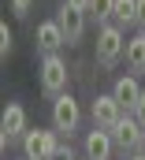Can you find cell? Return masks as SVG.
I'll return each mask as SVG.
<instances>
[{
	"label": "cell",
	"instance_id": "e0dca14e",
	"mask_svg": "<svg viewBox=\"0 0 145 160\" xmlns=\"http://www.w3.org/2000/svg\"><path fill=\"white\" fill-rule=\"evenodd\" d=\"M48 160H74V153H71V145H60V149H56Z\"/></svg>",
	"mask_w": 145,
	"mask_h": 160
},
{
	"label": "cell",
	"instance_id": "30bf717a",
	"mask_svg": "<svg viewBox=\"0 0 145 160\" xmlns=\"http://www.w3.org/2000/svg\"><path fill=\"white\" fill-rule=\"evenodd\" d=\"M63 45H67V38H63V30H60V22H56V19L37 26V48H41L45 56H56Z\"/></svg>",
	"mask_w": 145,
	"mask_h": 160
},
{
	"label": "cell",
	"instance_id": "3957f363",
	"mask_svg": "<svg viewBox=\"0 0 145 160\" xmlns=\"http://www.w3.org/2000/svg\"><path fill=\"white\" fill-rule=\"evenodd\" d=\"M78 119H82V112H78V101H74L71 93H63V97L52 101V130H56V134L78 130Z\"/></svg>",
	"mask_w": 145,
	"mask_h": 160
},
{
	"label": "cell",
	"instance_id": "ffe728a7",
	"mask_svg": "<svg viewBox=\"0 0 145 160\" xmlns=\"http://www.w3.org/2000/svg\"><path fill=\"white\" fill-rule=\"evenodd\" d=\"M138 26L145 30V0H138Z\"/></svg>",
	"mask_w": 145,
	"mask_h": 160
},
{
	"label": "cell",
	"instance_id": "7a4b0ae2",
	"mask_svg": "<svg viewBox=\"0 0 145 160\" xmlns=\"http://www.w3.org/2000/svg\"><path fill=\"white\" fill-rule=\"evenodd\" d=\"M26 134H30V127H26V108H22V104H8V108H4V119H0V145L8 149V145L22 142Z\"/></svg>",
	"mask_w": 145,
	"mask_h": 160
},
{
	"label": "cell",
	"instance_id": "9a60e30c",
	"mask_svg": "<svg viewBox=\"0 0 145 160\" xmlns=\"http://www.w3.org/2000/svg\"><path fill=\"white\" fill-rule=\"evenodd\" d=\"M11 45H15V34L8 30V22H0V60L11 56Z\"/></svg>",
	"mask_w": 145,
	"mask_h": 160
},
{
	"label": "cell",
	"instance_id": "44dd1931",
	"mask_svg": "<svg viewBox=\"0 0 145 160\" xmlns=\"http://www.w3.org/2000/svg\"><path fill=\"white\" fill-rule=\"evenodd\" d=\"M130 160H145V153H138V157H130Z\"/></svg>",
	"mask_w": 145,
	"mask_h": 160
},
{
	"label": "cell",
	"instance_id": "ba28073f",
	"mask_svg": "<svg viewBox=\"0 0 145 160\" xmlns=\"http://www.w3.org/2000/svg\"><path fill=\"white\" fill-rule=\"evenodd\" d=\"M119 119H123V108H119V101H115L112 93H101V97L93 101V123H97L101 130H112Z\"/></svg>",
	"mask_w": 145,
	"mask_h": 160
},
{
	"label": "cell",
	"instance_id": "4fadbf2b",
	"mask_svg": "<svg viewBox=\"0 0 145 160\" xmlns=\"http://www.w3.org/2000/svg\"><path fill=\"white\" fill-rule=\"evenodd\" d=\"M112 19H115L119 26H130V22H138V0H115V11H112Z\"/></svg>",
	"mask_w": 145,
	"mask_h": 160
},
{
	"label": "cell",
	"instance_id": "ac0fdd59",
	"mask_svg": "<svg viewBox=\"0 0 145 160\" xmlns=\"http://www.w3.org/2000/svg\"><path fill=\"white\" fill-rule=\"evenodd\" d=\"M134 119H138V123H142V127H145V97H142V101H138V108H134Z\"/></svg>",
	"mask_w": 145,
	"mask_h": 160
},
{
	"label": "cell",
	"instance_id": "7c38bea8",
	"mask_svg": "<svg viewBox=\"0 0 145 160\" xmlns=\"http://www.w3.org/2000/svg\"><path fill=\"white\" fill-rule=\"evenodd\" d=\"M127 63H130V71H145V34L127 41Z\"/></svg>",
	"mask_w": 145,
	"mask_h": 160
},
{
	"label": "cell",
	"instance_id": "277c9868",
	"mask_svg": "<svg viewBox=\"0 0 145 160\" xmlns=\"http://www.w3.org/2000/svg\"><path fill=\"white\" fill-rule=\"evenodd\" d=\"M41 89L52 93V97H63V89H67V63L60 56H45L41 60Z\"/></svg>",
	"mask_w": 145,
	"mask_h": 160
},
{
	"label": "cell",
	"instance_id": "9c48e42d",
	"mask_svg": "<svg viewBox=\"0 0 145 160\" xmlns=\"http://www.w3.org/2000/svg\"><path fill=\"white\" fill-rule=\"evenodd\" d=\"M112 97L119 101V108H127V112L134 116V108H138V101L145 97V89L138 86V78H130V75H127V78H119L115 86H112Z\"/></svg>",
	"mask_w": 145,
	"mask_h": 160
},
{
	"label": "cell",
	"instance_id": "5bb4252c",
	"mask_svg": "<svg viewBox=\"0 0 145 160\" xmlns=\"http://www.w3.org/2000/svg\"><path fill=\"white\" fill-rule=\"evenodd\" d=\"M112 11H115V0H89V15H93L97 22H104V26H108Z\"/></svg>",
	"mask_w": 145,
	"mask_h": 160
},
{
	"label": "cell",
	"instance_id": "6da1fadb",
	"mask_svg": "<svg viewBox=\"0 0 145 160\" xmlns=\"http://www.w3.org/2000/svg\"><path fill=\"white\" fill-rule=\"evenodd\" d=\"M123 52H127V38H123V30H119L115 22L101 26V34H97V63L112 67Z\"/></svg>",
	"mask_w": 145,
	"mask_h": 160
},
{
	"label": "cell",
	"instance_id": "2e32d148",
	"mask_svg": "<svg viewBox=\"0 0 145 160\" xmlns=\"http://www.w3.org/2000/svg\"><path fill=\"white\" fill-rule=\"evenodd\" d=\"M11 11H15L19 19H26V15H30V0H11Z\"/></svg>",
	"mask_w": 145,
	"mask_h": 160
},
{
	"label": "cell",
	"instance_id": "8992f818",
	"mask_svg": "<svg viewBox=\"0 0 145 160\" xmlns=\"http://www.w3.org/2000/svg\"><path fill=\"white\" fill-rule=\"evenodd\" d=\"M108 134H112V142H115V145H123V149H138V145L145 142V127L134 119V116H123Z\"/></svg>",
	"mask_w": 145,
	"mask_h": 160
},
{
	"label": "cell",
	"instance_id": "d6986e66",
	"mask_svg": "<svg viewBox=\"0 0 145 160\" xmlns=\"http://www.w3.org/2000/svg\"><path fill=\"white\" fill-rule=\"evenodd\" d=\"M63 4H71V8H78V11H89V0H63Z\"/></svg>",
	"mask_w": 145,
	"mask_h": 160
},
{
	"label": "cell",
	"instance_id": "52a82bcc",
	"mask_svg": "<svg viewBox=\"0 0 145 160\" xmlns=\"http://www.w3.org/2000/svg\"><path fill=\"white\" fill-rule=\"evenodd\" d=\"M56 22H60L67 45H74V41L86 34V11H78V8H71V4H63V8L56 11Z\"/></svg>",
	"mask_w": 145,
	"mask_h": 160
},
{
	"label": "cell",
	"instance_id": "8fae6325",
	"mask_svg": "<svg viewBox=\"0 0 145 160\" xmlns=\"http://www.w3.org/2000/svg\"><path fill=\"white\" fill-rule=\"evenodd\" d=\"M112 134L108 130H101V127H93L89 134H86V160H108L112 157Z\"/></svg>",
	"mask_w": 145,
	"mask_h": 160
},
{
	"label": "cell",
	"instance_id": "5b68a950",
	"mask_svg": "<svg viewBox=\"0 0 145 160\" xmlns=\"http://www.w3.org/2000/svg\"><path fill=\"white\" fill-rule=\"evenodd\" d=\"M56 149H60L56 130H30V134L22 138V153H26V160H48Z\"/></svg>",
	"mask_w": 145,
	"mask_h": 160
}]
</instances>
